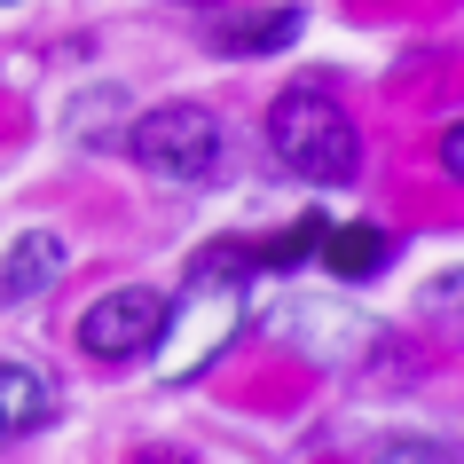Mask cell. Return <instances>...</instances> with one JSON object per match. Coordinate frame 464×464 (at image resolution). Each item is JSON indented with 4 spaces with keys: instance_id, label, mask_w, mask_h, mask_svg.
<instances>
[{
    "instance_id": "cell-1",
    "label": "cell",
    "mask_w": 464,
    "mask_h": 464,
    "mask_svg": "<svg viewBox=\"0 0 464 464\" xmlns=\"http://www.w3.org/2000/svg\"><path fill=\"white\" fill-rule=\"evenodd\" d=\"M245 276H252V252L245 245H205L189 260V284H181V307H166V378H197L220 346L237 339L245 323Z\"/></svg>"
},
{
    "instance_id": "cell-2",
    "label": "cell",
    "mask_w": 464,
    "mask_h": 464,
    "mask_svg": "<svg viewBox=\"0 0 464 464\" xmlns=\"http://www.w3.org/2000/svg\"><path fill=\"white\" fill-rule=\"evenodd\" d=\"M268 142H276V158H284L299 181H315V189H346V181L362 173L354 119H346L331 95H307V87L276 95V111H268Z\"/></svg>"
},
{
    "instance_id": "cell-3",
    "label": "cell",
    "mask_w": 464,
    "mask_h": 464,
    "mask_svg": "<svg viewBox=\"0 0 464 464\" xmlns=\"http://www.w3.org/2000/svg\"><path fill=\"white\" fill-rule=\"evenodd\" d=\"M126 158H134L150 181H205L213 158H220V126H213L205 102H158V111L134 119Z\"/></svg>"
},
{
    "instance_id": "cell-4",
    "label": "cell",
    "mask_w": 464,
    "mask_h": 464,
    "mask_svg": "<svg viewBox=\"0 0 464 464\" xmlns=\"http://www.w3.org/2000/svg\"><path fill=\"white\" fill-rule=\"evenodd\" d=\"M158 331H166V299L150 292V284H119V292H102L79 315V346L95 362H142L150 346H158Z\"/></svg>"
},
{
    "instance_id": "cell-5",
    "label": "cell",
    "mask_w": 464,
    "mask_h": 464,
    "mask_svg": "<svg viewBox=\"0 0 464 464\" xmlns=\"http://www.w3.org/2000/svg\"><path fill=\"white\" fill-rule=\"evenodd\" d=\"M276 323H284V339H307L315 362H346L354 346H370V323L354 307H331V299H292Z\"/></svg>"
},
{
    "instance_id": "cell-6",
    "label": "cell",
    "mask_w": 464,
    "mask_h": 464,
    "mask_svg": "<svg viewBox=\"0 0 464 464\" xmlns=\"http://www.w3.org/2000/svg\"><path fill=\"white\" fill-rule=\"evenodd\" d=\"M63 268H72V245H63L55 228H24V237L8 245V260H0V299L24 307V299H40Z\"/></svg>"
},
{
    "instance_id": "cell-7",
    "label": "cell",
    "mask_w": 464,
    "mask_h": 464,
    "mask_svg": "<svg viewBox=\"0 0 464 464\" xmlns=\"http://www.w3.org/2000/svg\"><path fill=\"white\" fill-rule=\"evenodd\" d=\"M48 417H55L48 378L24 370V362H0V449H8V440H24V433H40Z\"/></svg>"
},
{
    "instance_id": "cell-8",
    "label": "cell",
    "mask_w": 464,
    "mask_h": 464,
    "mask_svg": "<svg viewBox=\"0 0 464 464\" xmlns=\"http://www.w3.org/2000/svg\"><path fill=\"white\" fill-rule=\"evenodd\" d=\"M299 32H307V8H292V0L284 8H252V16H237L220 32V55H284Z\"/></svg>"
},
{
    "instance_id": "cell-9",
    "label": "cell",
    "mask_w": 464,
    "mask_h": 464,
    "mask_svg": "<svg viewBox=\"0 0 464 464\" xmlns=\"http://www.w3.org/2000/svg\"><path fill=\"white\" fill-rule=\"evenodd\" d=\"M386 228H370V220H354V228H323V260H331V276L339 284H362V276L386 268Z\"/></svg>"
},
{
    "instance_id": "cell-10",
    "label": "cell",
    "mask_w": 464,
    "mask_h": 464,
    "mask_svg": "<svg viewBox=\"0 0 464 464\" xmlns=\"http://www.w3.org/2000/svg\"><path fill=\"white\" fill-rule=\"evenodd\" d=\"M323 228H331V220H323V213L292 220V228H276L268 245L252 252V268H299V260H307V252H323Z\"/></svg>"
},
{
    "instance_id": "cell-11",
    "label": "cell",
    "mask_w": 464,
    "mask_h": 464,
    "mask_svg": "<svg viewBox=\"0 0 464 464\" xmlns=\"http://www.w3.org/2000/svg\"><path fill=\"white\" fill-rule=\"evenodd\" d=\"M378 464H449L433 449V440H386V449H378Z\"/></svg>"
},
{
    "instance_id": "cell-12",
    "label": "cell",
    "mask_w": 464,
    "mask_h": 464,
    "mask_svg": "<svg viewBox=\"0 0 464 464\" xmlns=\"http://www.w3.org/2000/svg\"><path fill=\"white\" fill-rule=\"evenodd\" d=\"M440 173H449V181H464V119L440 134Z\"/></svg>"
},
{
    "instance_id": "cell-13",
    "label": "cell",
    "mask_w": 464,
    "mask_h": 464,
    "mask_svg": "<svg viewBox=\"0 0 464 464\" xmlns=\"http://www.w3.org/2000/svg\"><path fill=\"white\" fill-rule=\"evenodd\" d=\"M134 464H189V457H173V449H142Z\"/></svg>"
},
{
    "instance_id": "cell-14",
    "label": "cell",
    "mask_w": 464,
    "mask_h": 464,
    "mask_svg": "<svg viewBox=\"0 0 464 464\" xmlns=\"http://www.w3.org/2000/svg\"><path fill=\"white\" fill-rule=\"evenodd\" d=\"M0 8H16V0H0Z\"/></svg>"
}]
</instances>
